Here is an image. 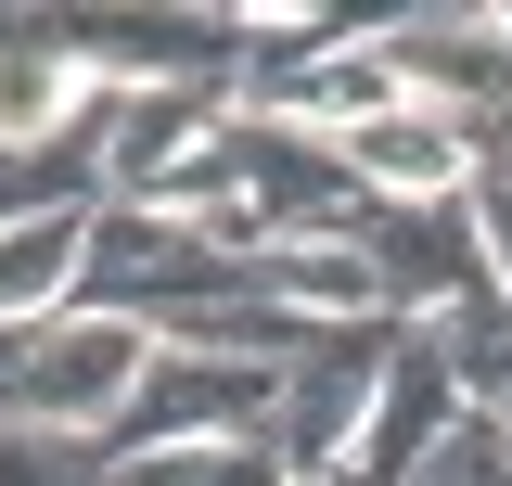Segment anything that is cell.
<instances>
[{"label": "cell", "mask_w": 512, "mask_h": 486, "mask_svg": "<svg viewBox=\"0 0 512 486\" xmlns=\"http://www.w3.org/2000/svg\"><path fill=\"white\" fill-rule=\"evenodd\" d=\"M397 333H410V320H346V333H308V346H295V371H282V423H269V448H282L295 486H346Z\"/></svg>", "instance_id": "obj_2"}, {"label": "cell", "mask_w": 512, "mask_h": 486, "mask_svg": "<svg viewBox=\"0 0 512 486\" xmlns=\"http://www.w3.org/2000/svg\"><path fill=\"white\" fill-rule=\"evenodd\" d=\"M384 192L346 167V141L282 116H231V218L256 256H295V243H359Z\"/></svg>", "instance_id": "obj_1"}, {"label": "cell", "mask_w": 512, "mask_h": 486, "mask_svg": "<svg viewBox=\"0 0 512 486\" xmlns=\"http://www.w3.org/2000/svg\"><path fill=\"white\" fill-rule=\"evenodd\" d=\"M500 435H512V423H500Z\"/></svg>", "instance_id": "obj_12"}, {"label": "cell", "mask_w": 512, "mask_h": 486, "mask_svg": "<svg viewBox=\"0 0 512 486\" xmlns=\"http://www.w3.org/2000/svg\"><path fill=\"white\" fill-rule=\"evenodd\" d=\"M282 371H295V359H282ZM282 371H269V359H205V346H167V359L141 371L128 423H116V461L244 448V435H269V423H282Z\"/></svg>", "instance_id": "obj_3"}, {"label": "cell", "mask_w": 512, "mask_h": 486, "mask_svg": "<svg viewBox=\"0 0 512 486\" xmlns=\"http://www.w3.org/2000/svg\"><path fill=\"white\" fill-rule=\"evenodd\" d=\"M0 486H116V435H64V423H0Z\"/></svg>", "instance_id": "obj_9"}, {"label": "cell", "mask_w": 512, "mask_h": 486, "mask_svg": "<svg viewBox=\"0 0 512 486\" xmlns=\"http://www.w3.org/2000/svg\"><path fill=\"white\" fill-rule=\"evenodd\" d=\"M154 359H167V333H141V320H103V307H64L52 333H39V371H26V410H13V423L116 435Z\"/></svg>", "instance_id": "obj_6"}, {"label": "cell", "mask_w": 512, "mask_h": 486, "mask_svg": "<svg viewBox=\"0 0 512 486\" xmlns=\"http://www.w3.org/2000/svg\"><path fill=\"white\" fill-rule=\"evenodd\" d=\"M64 39L103 90H218V103H244L256 52L244 13H64Z\"/></svg>", "instance_id": "obj_4"}, {"label": "cell", "mask_w": 512, "mask_h": 486, "mask_svg": "<svg viewBox=\"0 0 512 486\" xmlns=\"http://www.w3.org/2000/svg\"><path fill=\"white\" fill-rule=\"evenodd\" d=\"M410 486H512V435L487 423V410H474V423L448 435V448H436V461H423Z\"/></svg>", "instance_id": "obj_10"}, {"label": "cell", "mask_w": 512, "mask_h": 486, "mask_svg": "<svg viewBox=\"0 0 512 486\" xmlns=\"http://www.w3.org/2000/svg\"><path fill=\"white\" fill-rule=\"evenodd\" d=\"M359 256H372L384 307H397L410 333H436V320H461L474 295H500V256L474 231V192H448V205H372Z\"/></svg>", "instance_id": "obj_5"}, {"label": "cell", "mask_w": 512, "mask_h": 486, "mask_svg": "<svg viewBox=\"0 0 512 486\" xmlns=\"http://www.w3.org/2000/svg\"><path fill=\"white\" fill-rule=\"evenodd\" d=\"M461 423H474V397H461L448 346H436V333H397V359H384V397H372V435H359L346 486H410V474H423V461H436Z\"/></svg>", "instance_id": "obj_7"}, {"label": "cell", "mask_w": 512, "mask_h": 486, "mask_svg": "<svg viewBox=\"0 0 512 486\" xmlns=\"http://www.w3.org/2000/svg\"><path fill=\"white\" fill-rule=\"evenodd\" d=\"M448 371H461V397L487 410V423H512V295H474L461 320H436Z\"/></svg>", "instance_id": "obj_8"}, {"label": "cell", "mask_w": 512, "mask_h": 486, "mask_svg": "<svg viewBox=\"0 0 512 486\" xmlns=\"http://www.w3.org/2000/svg\"><path fill=\"white\" fill-rule=\"evenodd\" d=\"M474 231L500 256V295H512V116L487 128V167H474Z\"/></svg>", "instance_id": "obj_11"}]
</instances>
